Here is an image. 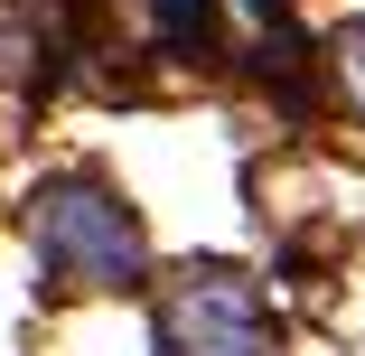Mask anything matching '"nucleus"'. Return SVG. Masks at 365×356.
Wrapping results in <instances>:
<instances>
[{
	"label": "nucleus",
	"mask_w": 365,
	"mask_h": 356,
	"mask_svg": "<svg viewBox=\"0 0 365 356\" xmlns=\"http://www.w3.org/2000/svg\"><path fill=\"white\" fill-rule=\"evenodd\" d=\"M160 356H281V337L244 272H187L160 300Z\"/></svg>",
	"instance_id": "2"
},
{
	"label": "nucleus",
	"mask_w": 365,
	"mask_h": 356,
	"mask_svg": "<svg viewBox=\"0 0 365 356\" xmlns=\"http://www.w3.org/2000/svg\"><path fill=\"white\" fill-rule=\"evenodd\" d=\"M337 66H346V85H356V103H365V19L337 29Z\"/></svg>",
	"instance_id": "4"
},
{
	"label": "nucleus",
	"mask_w": 365,
	"mask_h": 356,
	"mask_svg": "<svg viewBox=\"0 0 365 356\" xmlns=\"http://www.w3.org/2000/svg\"><path fill=\"white\" fill-rule=\"evenodd\" d=\"M38 263L47 281L66 291H131L140 272H150V244H140V216L103 188V178H56L38 188Z\"/></svg>",
	"instance_id": "1"
},
{
	"label": "nucleus",
	"mask_w": 365,
	"mask_h": 356,
	"mask_svg": "<svg viewBox=\"0 0 365 356\" xmlns=\"http://www.w3.org/2000/svg\"><path fill=\"white\" fill-rule=\"evenodd\" d=\"M150 19H160V38H178V47H187V38H206V29H215V0H150Z\"/></svg>",
	"instance_id": "3"
},
{
	"label": "nucleus",
	"mask_w": 365,
	"mask_h": 356,
	"mask_svg": "<svg viewBox=\"0 0 365 356\" xmlns=\"http://www.w3.org/2000/svg\"><path fill=\"white\" fill-rule=\"evenodd\" d=\"M253 10H262V19H272V10H290V0H253Z\"/></svg>",
	"instance_id": "5"
}]
</instances>
